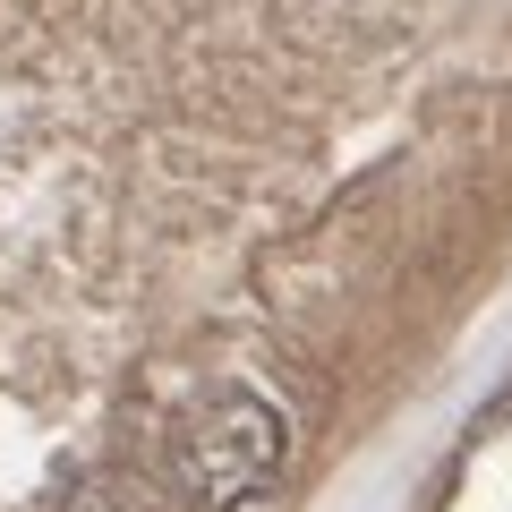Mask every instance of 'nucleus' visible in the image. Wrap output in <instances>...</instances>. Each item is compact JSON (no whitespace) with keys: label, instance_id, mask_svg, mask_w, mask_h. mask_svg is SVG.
<instances>
[{"label":"nucleus","instance_id":"1","mask_svg":"<svg viewBox=\"0 0 512 512\" xmlns=\"http://www.w3.org/2000/svg\"><path fill=\"white\" fill-rule=\"evenodd\" d=\"M291 461V419L256 384H214L171 427V487L188 512H248Z\"/></svg>","mask_w":512,"mask_h":512}]
</instances>
